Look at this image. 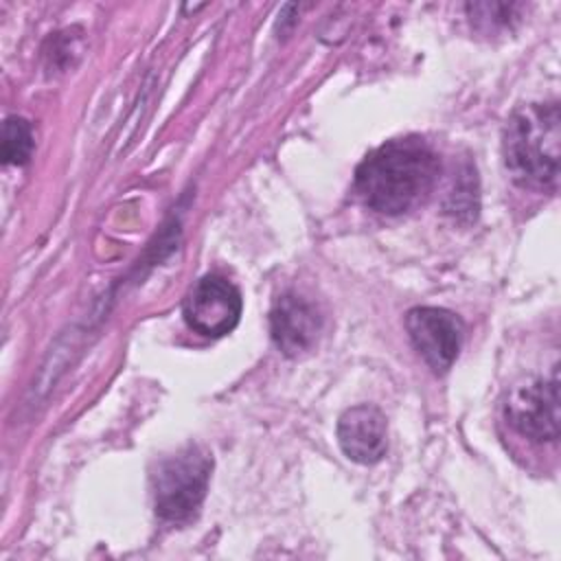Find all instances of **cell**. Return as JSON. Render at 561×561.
<instances>
[{"mask_svg": "<svg viewBox=\"0 0 561 561\" xmlns=\"http://www.w3.org/2000/svg\"><path fill=\"white\" fill-rule=\"evenodd\" d=\"M438 175V153L423 138H392L359 162L355 193L370 210L394 217L421 206L432 195Z\"/></svg>", "mask_w": 561, "mask_h": 561, "instance_id": "1", "label": "cell"}, {"mask_svg": "<svg viewBox=\"0 0 561 561\" xmlns=\"http://www.w3.org/2000/svg\"><path fill=\"white\" fill-rule=\"evenodd\" d=\"M559 103L519 105L502 134V156L511 180L522 188L554 193L559 184Z\"/></svg>", "mask_w": 561, "mask_h": 561, "instance_id": "2", "label": "cell"}, {"mask_svg": "<svg viewBox=\"0 0 561 561\" xmlns=\"http://www.w3.org/2000/svg\"><path fill=\"white\" fill-rule=\"evenodd\" d=\"M210 469L213 458L197 445L160 460L151 473L158 517L173 524L193 519L206 497Z\"/></svg>", "mask_w": 561, "mask_h": 561, "instance_id": "3", "label": "cell"}, {"mask_svg": "<svg viewBox=\"0 0 561 561\" xmlns=\"http://www.w3.org/2000/svg\"><path fill=\"white\" fill-rule=\"evenodd\" d=\"M243 298L239 287L221 274L202 276L186 294L182 313L186 324L204 337L230 333L241 318Z\"/></svg>", "mask_w": 561, "mask_h": 561, "instance_id": "4", "label": "cell"}, {"mask_svg": "<svg viewBox=\"0 0 561 561\" xmlns=\"http://www.w3.org/2000/svg\"><path fill=\"white\" fill-rule=\"evenodd\" d=\"M405 329L416 353L434 373H447L458 359L465 324L443 307H414L405 313Z\"/></svg>", "mask_w": 561, "mask_h": 561, "instance_id": "5", "label": "cell"}, {"mask_svg": "<svg viewBox=\"0 0 561 561\" xmlns=\"http://www.w3.org/2000/svg\"><path fill=\"white\" fill-rule=\"evenodd\" d=\"M508 423L528 440L554 443L559 438V379H533L515 388L504 405Z\"/></svg>", "mask_w": 561, "mask_h": 561, "instance_id": "6", "label": "cell"}, {"mask_svg": "<svg viewBox=\"0 0 561 561\" xmlns=\"http://www.w3.org/2000/svg\"><path fill=\"white\" fill-rule=\"evenodd\" d=\"M322 316L316 305L298 294L280 296L270 311V333L276 348L287 357L309 353L320 335Z\"/></svg>", "mask_w": 561, "mask_h": 561, "instance_id": "7", "label": "cell"}, {"mask_svg": "<svg viewBox=\"0 0 561 561\" xmlns=\"http://www.w3.org/2000/svg\"><path fill=\"white\" fill-rule=\"evenodd\" d=\"M342 454L357 465H375L388 451V425L379 408L362 403L342 412L335 427Z\"/></svg>", "mask_w": 561, "mask_h": 561, "instance_id": "8", "label": "cell"}, {"mask_svg": "<svg viewBox=\"0 0 561 561\" xmlns=\"http://www.w3.org/2000/svg\"><path fill=\"white\" fill-rule=\"evenodd\" d=\"M33 153V131L26 118L9 116L2 125V160L22 167Z\"/></svg>", "mask_w": 561, "mask_h": 561, "instance_id": "9", "label": "cell"}, {"mask_svg": "<svg viewBox=\"0 0 561 561\" xmlns=\"http://www.w3.org/2000/svg\"><path fill=\"white\" fill-rule=\"evenodd\" d=\"M519 9H522V4H513V2H476V4H467L471 24H476L478 28H484V31L508 26V22L513 18H517Z\"/></svg>", "mask_w": 561, "mask_h": 561, "instance_id": "10", "label": "cell"}]
</instances>
